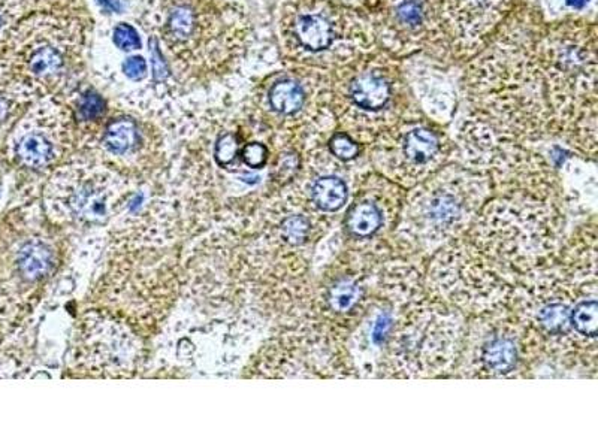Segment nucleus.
<instances>
[{
    "label": "nucleus",
    "mask_w": 598,
    "mask_h": 448,
    "mask_svg": "<svg viewBox=\"0 0 598 448\" xmlns=\"http://www.w3.org/2000/svg\"><path fill=\"white\" fill-rule=\"evenodd\" d=\"M26 215L15 211L0 222V336L21 321L57 264L50 231L32 226Z\"/></svg>",
    "instance_id": "1"
},
{
    "label": "nucleus",
    "mask_w": 598,
    "mask_h": 448,
    "mask_svg": "<svg viewBox=\"0 0 598 448\" xmlns=\"http://www.w3.org/2000/svg\"><path fill=\"white\" fill-rule=\"evenodd\" d=\"M33 87L9 75H0V147L5 145L11 132L30 110Z\"/></svg>",
    "instance_id": "2"
},
{
    "label": "nucleus",
    "mask_w": 598,
    "mask_h": 448,
    "mask_svg": "<svg viewBox=\"0 0 598 448\" xmlns=\"http://www.w3.org/2000/svg\"><path fill=\"white\" fill-rule=\"evenodd\" d=\"M68 207L78 219L102 222L108 211V193L93 181H83L69 193Z\"/></svg>",
    "instance_id": "3"
},
{
    "label": "nucleus",
    "mask_w": 598,
    "mask_h": 448,
    "mask_svg": "<svg viewBox=\"0 0 598 448\" xmlns=\"http://www.w3.org/2000/svg\"><path fill=\"white\" fill-rule=\"evenodd\" d=\"M354 102L366 111H378L391 99V87L377 73H362L350 87Z\"/></svg>",
    "instance_id": "4"
},
{
    "label": "nucleus",
    "mask_w": 598,
    "mask_h": 448,
    "mask_svg": "<svg viewBox=\"0 0 598 448\" xmlns=\"http://www.w3.org/2000/svg\"><path fill=\"white\" fill-rule=\"evenodd\" d=\"M295 33L305 48L313 51L326 48L334 36L331 23L319 14L301 15L295 24Z\"/></svg>",
    "instance_id": "5"
},
{
    "label": "nucleus",
    "mask_w": 598,
    "mask_h": 448,
    "mask_svg": "<svg viewBox=\"0 0 598 448\" xmlns=\"http://www.w3.org/2000/svg\"><path fill=\"white\" fill-rule=\"evenodd\" d=\"M349 197L346 182L334 175L321 177L314 181L311 187L313 204L324 212L340 211Z\"/></svg>",
    "instance_id": "6"
},
{
    "label": "nucleus",
    "mask_w": 598,
    "mask_h": 448,
    "mask_svg": "<svg viewBox=\"0 0 598 448\" xmlns=\"http://www.w3.org/2000/svg\"><path fill=\"white\" fill-rule=\"evenodd\" d=\"M517 351L512 339L495 336L482 350L485 368L494 374H507L516 366Z\"/></svg>",
    "instance_id": "7"
},
{
    "label": "nucleus",
    "mask_w": 598,
    "mask_h": 448,
    "mask_svg": "<svg viewBox=\"0 0 598 448\" xmlns=\"http://www.w3.org/2000/svg\"><path fill=\"white\" fill-rule=\"evenodd\" d=\"M383 224V214L380 208L364 200V202L355 204L347 214L346 226L351 235L356 238H370L380 230Z\"/></svg>",
    "instance_id": "8"
},
{
    "label": "nucleus",
    "mask_w": 598,
    "mask_h": 448,
    "mask_svg": "<svg viewBox=\"0 0 598 448\" xmlns=\"http://www.w3.org/2000/svg\"><path fill=\"white\" fill-rule=\"evenodd\" d=\"M140 142V130L130 118H118L111 121L103 135V145L115 156H123L132 151Z\"/></svg>",
    "instance_id": "9"
},
{
    "label": "nucleus",
    "mask_w": 598,
    "mask_h": 448,
    "mask_svg": "<svg viewBox=\"0 0 598 448\" xmlns=\"http://www.w3.org/2000/svg\"><path fill=\"white\" fill-rule=\"evenodd\" d=\"M440 148L438 137L426 129H415L407 133L404 139V154L413 163H426L437 156Z\"/></svg>",
    "instance_id": "10"
},
{
    "label": "nucleus",
    "mask_w": 598,
    "mask_h": 448,
    "mask_svg": "<svg viewBox=\"0 0 598 448\" xmlns=\"http://www.w3.org/2000/svg\"><path fill=\"white\" fill-rule=\"evenodd\" d=\"M269 103L280 114H295L304 105V91L292 81L277 83L269 91Z\"/></svg>",
    "instance_id": "11"
},
{
    "label": "nucleus",
    "mask_w": 598,
    "mask_h": 448,
    "mask_svg": "<svg viewBox=\"0 0 598 448\" xmlns=\"http://www.w3.org/2000/svg\"><path fill=\"white\" fill-rule=\"evenodd\" d=\"M570 324L579 333L595 338L598 330V303L595 299L582 301L570 311Z\"/></svg>",
    "instance_id": "12"
},
{
    "label": "nucleus",
    "mask_w": 598,
    "mask_h": 448,
    "mask_svg": "<svg viewBox=\"0 0 598 448\" xmlns=\"http://www.w3.org/2000/svg\"><path fill=\"white\" fill-rule=\"evenodd\" d=\"M359 301V286L354 280H339L328 295L329 306L335 313H347Z\"/></svg>",
    "instance_id": "13"
},
{
    "label": "nucleus",
    "mask_w": 598,
    "mask_h": 448,
    "mask_svg": "<svg viewBox=\"0 0 598 448\" xmlns=\"http://www.w3.org/2000/svg\"><path fill=\"white\" fill-rule=\"evenodd\" d=\"M459 215V205L456 200L449 196L443 194L435 197L431 202V209H429V219L438 224H450Z\"/></svg>",
    "instance_id": "14"
},
{
    "label": "nucleus",
    "mask_w": 598,
    "mask_h": 448,
    "mask_svg": "<svg viewBox=\"0 0 598 448\" xmlns=\"http://www.w3.org/2000/svg\"><path fill=\"white\" fill-rule=\"evenodd\" d=\"M540 321L547 330L558 332L570 323V311L561 303H552L542 310Z\"/></svg>",
    "instance_id": "15"
},
{
    "label": "nucleus",
    "mask_w": 598,
    "mask_h": 448,
    "mask_svg": "<svg viewBox=\"0 0 598 448\" xmlns=\"http://www.w3.org/2000/svg\"><path fill=\"white\" fill-rule=\"evenodd\" d=\"M329 148L336 157L341 159V160H346V162L356 159L358 154H359V145L351 141V139L347 135H343V133L335 135L331 139Z\"/></svg>",
    "instance_id": "16"
},
{
    "label": "nucleus",
    "mask_w": 598,
    "mask_h": 448,
    "mask_svg": "<svg viewBox=\"0 0 598 448\" xmlns=\"http://www.w3.org/2000/svg\"><path fill=\"white\" fill-rule=\"evenodd\" d=\"M309 222L301 215H294L283 223V235L290 244H301L309 234Z\"/></svg>",
    "instance_id": "17"
},
{
    "label": "nucleus",
    "mask_w": 598,
    "mask_h": 448,
    "mask_svg": "<svg viewBox=\"0 0 598 448\" xmlns=\"http://www.w3.org/2000/svg\"><path fill=\"white\" fill-rule=\"evenodd\" d=\"M114 42H115L118 48L126 50V51L136 50L141 46V39H140V36H138L136 30L132 26L125 24V23H121L115 27Z\"/></svg>",
    "instance_id": "18"
},
{
    "label": "nucleus",
    "mask_w": 598,
    "mask_h": 448,
    "mask_svg": "<svg viewBox=\"0 0 598 448\" xmlns=\"http://www.w3.org/2000/svg\"><path fill=\"white\" fill-rule=\"evenodd\" d=\"M396 14H398V19L410 27L419 26L423 19L422 6L419 2H416V0H408V2L401 4L400 6H398Z\"/></svg>",
    "instance_id": "19"
},
{
    "label": "nucleus",
    "mask_w": 598,
    "mask_h": 448,
    "mask_svg": "<svg viewBox=\"0 0 598 448\" xmlns=\"http://www.w3.org/2000/svg\"><path fill=\"white\" fill-rule=\"evenodd\" d=\"M103 113V100L96 93H87L80 102V115L83 120H95Z\"/></svg>",
    "instance_id": "20"
},
{
    "label": "nucleus",
    "mask_w": 598,
    "mask_h": 448,
    "mask_svg": "<svg viewBox=\"0 0 598 448\" xmlns=\"http://www.w3.org/2000/svg\"><path fill=\"white\" fill-rule=\"evenodd\" d=\"M268 157V151L262 144H249L245 145L242 150V159L244 162L247 163L250 167L257 169V167H262L267 162Z\"/></svg>",
    "instance_id": "21"
},
{
    "label": "nucleus",
    "mask_w": 598,
    "mask_h": 448,
    "mask_svg": "<svg viewBox=\"0 0 598 448\" xmlns=\"http://www.w3.org/2000/svg\"><path fill=\"white\" fill-rule=\"evenodd\" d=\"M392 329V316L389 313H381L377 320L373 324V332H371V339L376 345L383 344L386 336L389 335Z\"/></svg>",
    "instance_id": "22"
},
{
    "label": "nucleus",
    "mask_w": 598,
    "mask_h": 448,
    "mask_svg": "<svg viewBox=\"0 0 598 448\" xmlns=\"http://www.w3.org/2000/svg\"><path fill=\"white\" fill-rule=\"evenodd\" d=\"M237 152V142L232 135H225L216 148V157L220 163H229Z\"/></svg>",
    "instance_id": "23"
},
{
    "label": "nucleus",
    "mask_w": 598,
    "mask_h": 448,
    "mask_svg": "<svg viewBox=\"0 0 598 448\" xmlns=\"http://www.w3.org/2000/svg\"><path fill=\"white\" fill-rule=\"evenodd\" d=\"M123 69H125L130 80H141L147 73V63L143 57L133 56L126 60V63L123 65Z\"/></svg>",
    "instance_id": "24"
},
{
    "label": "nucleus",
    "mask_w": 598,
    "mask_h": 448,
    "mask_svg": "<svg viewBox=\"0 0 598 448\" xmlns=\"http://www.w3.org/2000/svg\"><path fill=\"white\" fill-rule=\"evenodd\" d=\"M153 66H155V78L156 80H163L165 76L167 75V71H166V66H165V61L162 60V56H160V53H159V48L156 45H153Z\"/></svg>",
    "instance_id": "25"
},
{
    "label": "nucleus",
    "mask_w": 598,
    "mask_h": 448,
    "mask_svg": "<svg viewBox=\"0 0 598 448\" xmlns=\"http://www.w3.org/2000/svg\"><path fill=\"white\" fill-rule=\"evenodd\" d=\"M99 2L110 9H114V11L120 9V4L117 2V0H99Z\"/></svg>",
    "instance_id": "26"
},
{
    "label": "nucleus",
    "mask_w": 598,
    "mask_h": 448,
    "mask_svg": "<svg viewBox=\"0 0 598 448\" xmlns=\"http://www.w3.org/2000/svg\"><path fill=\"white\" fill-rule=\"evenodd\" d=\"M588 0H567V4L573 8H584L587 5Z\"/></svg>",
    "instance_id": "27"
}]
</instances>
